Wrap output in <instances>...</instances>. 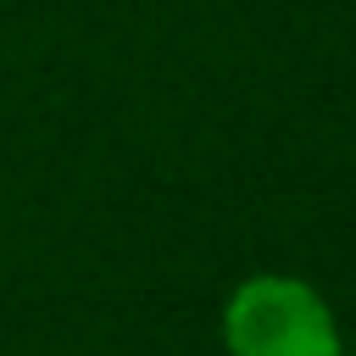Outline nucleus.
Masks as SVG:
<instances>
[{
  "label": "nucleus",
  "instance_id": "f257e3e1",
  "mask_svg": "<svg viewBox=\"0 0 356 356\" xmlns=\"http://www.w3.org/2000/svg\"><path fill=\"white\" fill-rule=\"evenodd\" d=\"M228 356H345L328 295L295 273H250L222 300Z\"/></svg>",
  "mask_w": 356,
  "mask_h": 356
}]
</instances>
